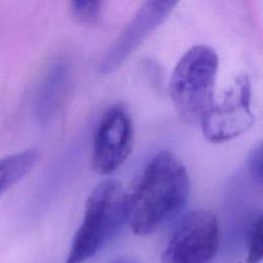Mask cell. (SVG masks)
I'll return each mask as SVG.
<instances>
[{"instance_id":"obj_11","label":"cell","mask_w":263,"mask_h":263,"mask_svg":"<svg viewBox=\"0 0 263 263\" xmlns=\"http://www.w3.org/2000/svg\"><path fill=\"white\" fill-rule=\"evenodd\" d=\"M248 167L254 181L262 185V146L261 143L256 145L251 151L248 158Z\"/></svg>"},{"instance_id":"obj_2","label":"cell","mask_w":263,"mask_h":263,"mask_svg":"<svg viewBox=\"0 0 263 263\" xmlns=\"http://www.w3.org/2000/svg\"><path fill=\"white\" fill-rule=\"evenodd\" d=\"M127 195L116 180H105L88 195L81 225L66 263H83L103 249L126 221Z\"/></svg>"},{"instance_id":"obj_4","label":"cell","mask_w":263,"mask_h":263,"mask_svg":"<svg viewBox=\"0 0 263 263\" xmlns=\"http://www.w3.org/2000/svg\"><path fill=\"white\" fill-rule=\"evenodd\" d=\"M220 246L216 216L206 210L193 211L176 227L160 263H211Z\"/></svg>"},{"instance_id":"obj_10","label":"cell","mask_w":263,"mask_h":263,"mask_svg":"<svg viewBox=\"0 0 263 263\" xmlns=\"http://www.w3.org/2000/svg\"><path fill=\"white\" fill-rule=\"evenodd\" d=\"M263 256V231H262V217L259 216L254 220L249 236V253L248 263H259Z\"/></svg>"},{"instance_id":"obj_8","label":"cell","mask_w":263,"mask_h":263,"mask_svg":"<svg viewBox=\"0 0 263 263\" xmlns=\"http://www.w3.org/2000/svg\"><path fill=\"white\" fill-rule=\"evenodd\" d=\"M68 79V65L64 60L50 64L36 90L34 112L39 122L46 123L52 116Z\"/></svg>"},{"instance_id":"obj_3","label":"cell","mask_w":263,"mask_h":263,"mask_svg":"<svg viewBox=\"0 0 263 263\" xmlns=\"http://www.w3.org/2000/svg\"><path fill=\"white\" fill-rule=\"evenodd\" d=\"M219 58L209 45L189 48L178 61L168 85L178 115L187 123H200L214 103Z\"/></svg>"},{"instance_id":"obj_12","label":"cell","mask_w":263,"mask_h":263,"mask_svg":"<svg viewBox=\"0 0 263 263\" xmlns=\"http://www.w3.org/2000/svg\"><path fill=\"white\" fill-rule=\"evenodd\" d=\"M110 263H140L138 260L130 258V257H122V258H118L116 260H113Z\"/></svg>"},{"instance_id":"obj_5","label":"cell","mask_w":263,"mask_h":263,"mask_svg":"<svg viewBox=\"0 0 263 263\" xmlns=\"http://www.w3.org/2000/svg\"><path fill=\"white\" fill-rule=\"evenodd\" d=\"M251 98L250 79L241 74L224 91L220 101H214L202 117L199 124L203 137L212 143H222L250 129L255 122Z\"/></svg>"},{"instance_id":"obj_9","label":"cell","mask_w":263,"mask_h":263,"mask_svg":"<svg viewBox=\"0 0 263 263\" xmlns=\"http://www.w3.org/2000/svg\"><path fill=\"white\" fill-rule=\"evenodd\" d=\"M103 4L102 1H72L70 10L78 23L95 25L102 17Z\"/></svg>"},{"instance_id":"obj_7","label":"cell","mask_w":263,"mask_h":263,"mask_svg":"<svg viewBox=\"0 0 263 263\" xmlns=\"http://www.w3.org/2000/svg\"><path fill=\"white\" fill-rule=\"evenodd\" d=\"M176 5V1L143 3L104 54L99 65V72L102 75H108L119 68L130 53L166 20Z\"/></svg>"},{"instance_id":"obj_1","label":"cell","mask_w":263,"mask_h":263,"mask_svg":"<svg viewBox=\"0 0 263 263\" xmlns=\"http://www.w3.org/2000/svg\"><path fill=\"white\" fill-rule=\"evenodd\" d=\"M189 195V177L171 151L155 154L127 195L126 221L138 235H147L176 216Z\"/></svg>"},{"instance_id":"obj_6","label":"cell","mask_w":263,"mask_h":263,"mask_svg":"<svg viewBox=\"0 0 263 263\" xmlns=\"http://www.w3.org/2000/svg\"><path fill=\"white\" fill-rule=\"evenodd\" d=\"M134 142L133 120L127 108L115 103L103 112L93 135L92 168L100 175L116 171L128 157Z\"/></svg>"},{"instance_id":"obj_13","label":"cell","mask_w":263,"mask_h":263,"mask_svg":"<svg viewBox=\"0 0 263 263\" xmlns=\"http://www.w3.org/2000/svg\"><path fill=\"white\" fill-rule=\"evenodd\" d=\"M8 189H9L8 186L0 179V196H1L4 192H6Z\"/></svg>"}]
</instances>
